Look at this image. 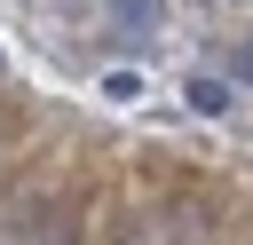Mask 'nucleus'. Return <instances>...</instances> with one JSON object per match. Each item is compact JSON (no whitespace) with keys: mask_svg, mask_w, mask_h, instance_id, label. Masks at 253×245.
I'll return each mask as SVG.
<instances>
[{"mask_svg":"<svg viewBox=\"0 0 253 245\" xmlns=\"http://www.w3.org/2000/svg\"><path fill=\"white\" fill-rule=\"evenodd\" d=\"M182 103H190L198 119H221V111H229V79H206V71H198V79L182 87Z\"/></svg>","mask_w":253,"mask_h":245,"instance_id":"obj_2","label":"nucleus"},{"mask_svg":"<svg viewBox=\"0 0 253 245\" xmlns=\"http://www.w3.org/2000/svg\"><path fill=\"white\" fill-rule=\"evenodd\" d=\"M103 8H111V16L126 24V32H142V40H150V32L166 24V0H103Z\"/></svg>","mask_w":253,"mask_h":245,"instance_id":"obj_3","label":"nucleus"},{"mask_svg":"<svg viewBox=\"0 0 253 245\" xmlns=\"http://www.w3.org/2000/svg\"><path fill=\"white\" fill-rule=\"evenodd\" d=\"M229 71H237V79L253 87V40H237V55H229Z\"/></svg>","mask_w":253,"mask_h":245,"instance_id":"obj_5","label":"nucleus"},{"mask_svg":"<svg viewBox=\"0 0 253 245\" xmlns=\"http://www.w3.org/2000/svg\"><path fill=\"white\" fill-rule=\"evenodd\" d=\"M8 245H71V213H63V205H40L32 221H16Z\"/></svg>","mask_w":253,"mask_h":245,"instance_id":"obj_1","label":"nucleus"},{"mask_svg":"<svg viewBox=\"0 0 253 245\" xmlns=\"http://www.w3.org/2000/svg\"><path fill=\"white\" fill-rule=\"evenodd\" d=\"M103 95H111V103H134L142 79H134V71H103Z\"/></svg>","mask_w":253,"mask_h":245,"instance_id":"obj_4","label":"nucleus"}]
</instances>
